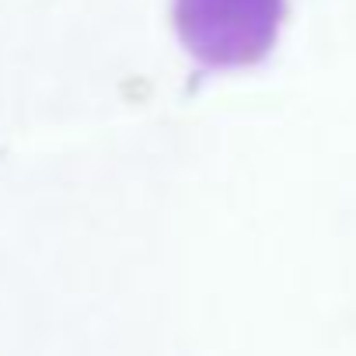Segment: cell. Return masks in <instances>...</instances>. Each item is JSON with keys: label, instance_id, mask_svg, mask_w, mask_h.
Returning a JSON list of instances; mask_svg holds the SVG:
<instances>
[{"label": "cell", "instance_id": "cell-1", "mask_svg": "<svg viewBox=\"0 0 356 356\" xmlns=\"http://www.w3.org/2000/svg\"><path fill=\"white\" fill-rule=\"evenodd\" d=\"M178 35L207 67L259 63L283 22V0H178Z\"/></svg>", "mask_w": 356, "mask_h": 356}]
</instances>
